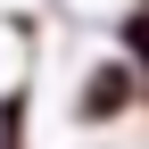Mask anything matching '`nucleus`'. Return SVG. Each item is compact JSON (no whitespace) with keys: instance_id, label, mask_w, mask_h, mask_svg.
Returning <instances> with one entry per match:
<instances>
[{"instance_id":"obj_1","label":"nucleus","mask_w":149,"mask_h":149,"mask_svg":"<svg viewBox=\"0 0 149 149\" xmlns=\"http://www.w3.org/2000/svg\"><path fill=\"white\" fill-rule=\"evenodd\" d=\"M124 91H133V83H124V66H100V74L83 83V116H116Z\"/></svg>"}]
</instances>
